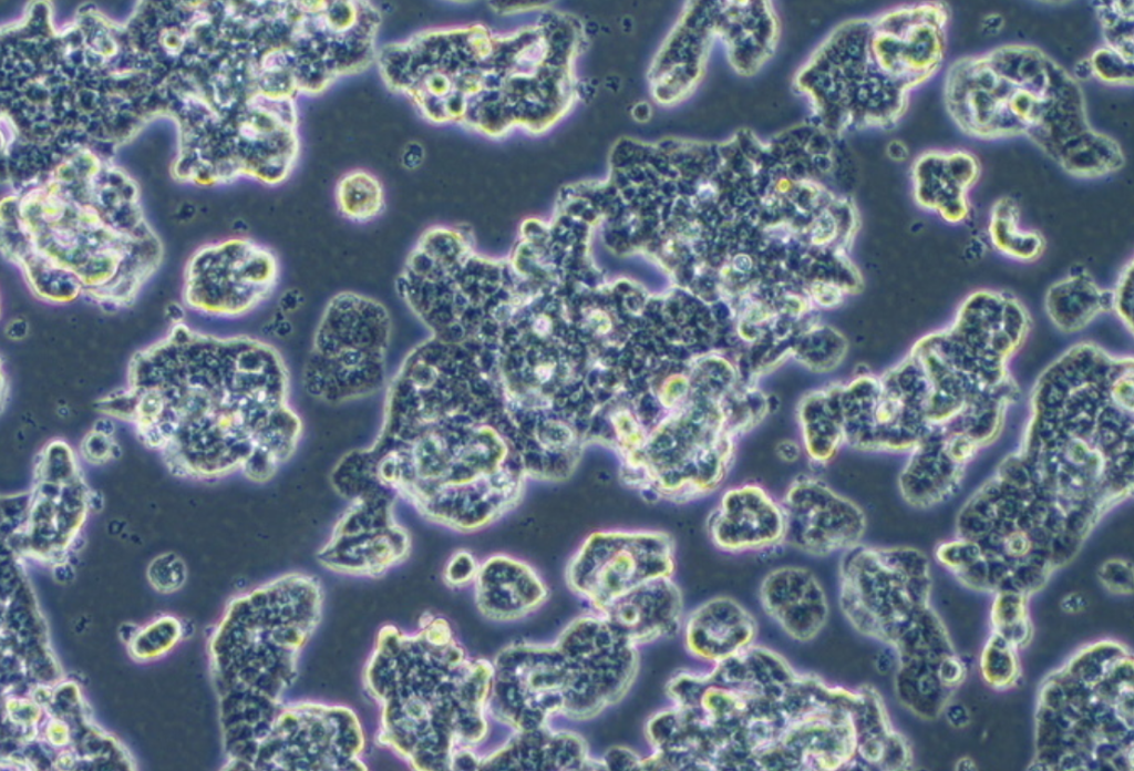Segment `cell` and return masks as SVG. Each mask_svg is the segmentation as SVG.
Listing matches in <instances>:
<instances>
[{"label":"cell","instance_id":"obj_29","mask_svg":"<svg viewBox=\"0 0 1134 771\" xmlns=\"http://www.w3.org/2000/svg\"><path fill=\"white\" fill-rule=\"evenodd\" d=\"M890 377H891V379H893V381H894V383H895V386H896V388H897V384H896V382H895V380H894V378H893V376H891V374H890ZM897 390H898V388H897ZM898 392H899V390H898ZM899 394H900V392H899ZM900 397H901V394H900ZM901 400H903V398H901ZM903 402H904V401H903ZM904 405H905V404H904ZM905 409H906V407H905ZM906 413H907V410H906ZM907 417H908V413H907ZM908 420H909V417H908ZM909 423L911 424L910 420H909ZM910 426H911V429H913V431H914V433H915V436H917V438H918V435H917V433H916V431H915V429H914L913 424H911Z\"/></svg>","mask_w":1134,"mask_h":771},{"label":"cell","instance_id":"obj_4","mask_svg":"<svg viewBox=\"0 0 1134 771\" xmlns=\"http://www.w3.org/2000/svg\"><path fill=\"white\" fill-rule=\"evenodd\" d=\"M944 97L965 134L1027 137L1072 176L1097 178L1125 163L1116 140L1091 126L1078 79L1034 45L1004 44L956 60Z\"/></svg>","mask_w":1134,"mask_h":771},{"label":"cell","instance_id":"obj_6","mask_svg":"<svg viewBox=\"0 0 1134 771\" xmlns=\"http://www.w3.org/2000/svg\"><path fill=\"white\" fill-rule=\"evenodd\" d=\"M392 318L378 299L353 290L333 295L315 328L303 387L316 399L342 403L378 392L385 381Z\"/></svg>","mask_w":1134,"mask_h":771},{"label":"cell","instance_id":"obj_7","mask_svg":"<svg viewBox=\"0 0 1134 771\" xmlns=\"http://www.w3.org/2000/svg\"><path fill=\"white\" fill-rule=\"evenodd\" d=\"M922 597V562L915 552L858 544L843 553L838 602L844 617L899 656L915 645Z\"/></svg>","mask_w":1134,"mask_h":771},{"label":"cell","instance_id":"obj_25","mask_svg":"<svg viewBox=\"0 0 1134 771\" xmlns=\"http://www.w3.org/2000/svg\"><path fill=\"white\" fill-rule=\"evenodd\" d=\"M1133 263L1130 261L1122 270L1115 287L1111 291V310L1117 318L1132 330V304H1133Z\"/></svg>","mask_w":1134,"mask_h":771},{"label":"cell","instance_id":"obj_23","mask_svg":"<svg viewBox=\"0 0 1134 771\" xmlns=\"http://www.w3.org/2000/svg\"><path fill=\"white\" fill-rule=\"evenodd\" d=\"M1105 47L1133 59V2L1104 1L1096 6Z\"/></svg>","mask_w":1134,"mask_h":771},{"label":"cell","instance_id":"obj_27","mask_svg":"<svg viewBox=\"0 0 1134 771\" xmlns=\"http://www.w3.org/2000/svg\"><path fill=\"white\" fill-rule=\"evenodd\" d=\"M605 770H640L641 757L625 747H612L601 757Z\"/></svg>","mask_w":1134,"mask_h":771},{"label":"cell","instance_id":"obj_17","mask_svg":"<svg viewBox=\"0 0 1134 771\" xmlns=\"http://www.w3.org/2000/svg\"><path fill=\"white\" fill-rule=\"evenodd\" d=\"M753 615L735 599L712 597L688 616L683 625L687 651L695 659L715 665L744 651L757 636Z\"/></svg>","mask_w":1134,"mask_h":771},{"label":"cell","instance_id":"obj_26","mask_svg":"<svg viewBox=\"0 0 1134 771\" xmlns=\"http://www.w3.org/2000/svg\"><path fill=\"white\" fill-rule=\"evenodd\" d=\"M480 564L474 556L466 552L455 553L449 561L445 568V579L451 586L461 587L474 583Z\"/></svg>","mask_w":1134,"mask_h":771},{"label":"cell","instance_id":"obj_2","mask_svg":"<svg viewBox=\"0 0 1134 771\" xmlns=\"http://www.w3.org/2000/svg\"><path fill=\"white\" fill-rule=\"evenodd\" d=\"M102 409L136 424L177 470L269 480L295 452L302 424L279 351L259 338L175 322L131 360L127 388Z\"/></svg>","mask_w":1134,"mask_h":771},{"label":"cell","instance_id":"obj_10","mask_svg":"<svg viewBox=\"0 0 1134 771\" xmlns=\"http://www.w3.org/2000/svg\"><path fill=\"white\" fill-rule=\"evenodd\" d=\"M781 504L785 518L784 543L812 556H827L860 544L866 531L863 508L822 479L797 475Z\"/></svg>","mask_w":1134,"mask_h":771},{"label":"cell","instance_id":"obj_3","mask_svg":"<svg viewBox=\"0 0 1134 771\" xmlns=\"http://www.w3.org/2000/svg\"><path fill=\"white\" fill-rule=\"evenodd\" d=\"M2 250L34 297L130 306L157 271L162 246L142 217L134 186L55 179L3 202Z\"/></svg>","mask_w":1134,"mask_h":771},{"label":"cell","instance_id":"obj_12","mask_svg":"<svg viewBox=\"0 0 1134 771\" xmlns=\"http://www.w3.org/2000/svg\"><path fill=\"white\" fill-rule=\"evenodd\" d=\"M708 536L718 549L741 554L784 543L785 518L781 501L757 483L725 490L707 518Z\"/></svg>","mask_w":1134,"mask_h":771},{"label":"cell","instance_id":"obj_15","mask_svg":"<svg viewBox=\"0 0 1134 771\" xmlns=\"http://www.w3.org/2000/svg\"><path fill=\"white\" fill-rule=\"evenodd\" d=\"M597 614L639 647L670 638L681 629L682 593L672 577L657 578L621 595Z\"/></svg>","mask_w":1134,"mask_h":771},{"label":"cell","instance_id":"obj_21","mask_svg":"<svg viewBox=\"0 0 1134 771\" xmlns=\"http://www.w3.org/2000/svg\"><path fill=\"white\" fill-rule=\"evenodd\" d=\"M334 202L342 217L355 223L377 218L385 207V191L373 173L357 168L343 174L334 187Z\"/></svg>","mask_w":1134,"mask_h":771},{"label":"cell","instance_id":"obj_1","mask_svg":"<svg viewBox=\"0 0 1134 771\" xmlns=\"http://www.w3.org/2000/svg\"><path fill=\"white\" fill-rule=\"evenodd\" d=\"M666 695L672 706L645 726V770H873L888 737L874 687L800 672L764 646L705 672H678Z\"/></svg>","mask_w":1134,"mask_h":771},{"label":"cell","instance_id":"obj_28","mask_svg":"<svg viewBox=\"0 0 1134 771\" xmlns=\"http://www.w3.org/2000/svg\"><path fill=\"white\" fill-rule=\"evenodd\" d=\"M802 451V445L792 440L780 441L775 448L776 455L784 462H795Z\"/></svg>","mask_w":1134,"mask_h":771},{"label":"cell","instance_id":"obj_8","mask_svg":"<svg viewBox=\"0 0 1134 771\" xmlns=\"http://www.w3.org/2000/svg\"><path fill=\"white\" fill-rule=\"evenodd\" d=\"M674 542L662 531H598L587 536L566 568V584L596 613L657 578L672 577Z\"/></svg>","mask_w":1134,"mask_h":771},{"label":"cell","instance_id":"obj_24","mask_svg":"<svg viewBox=\"0 0 1134 771\" xmlns=\"http://www.w3.org/2000/svg\"><path fill=\"white\" fill-rule=\"evenodd\" d=\"M1087 63L1092 76L1103 83L1128 86L1133 84V59H1128L1105 45L1097 48L1087 58Z\"/></svg>","mask_w":1134,"mask_h":771},{"label":"cell","instance_id":"obj_13","mask_svg":"<svg viewBox=\"0 0 1134 771\" xmlns=\"http://www.w3.org/2000/svg\"><path fill=\"white\" fill-rule=\"evenodd\" d=\"M477 770L578 771L605 770L592 758L583 736L549 724L514 731L497 749L480 757Z\"/></svg>","mask_w":1134,"mask_h":771},{"label":"cell","instance_id":"obj_19","mask_svg":"<svg viewBox=\"0 0 1134 771\" xmlns=\"http://www.w3.org/2000/svg\"><path fill=\"white\" fill-rule=\"evenodd\" d=\"M1044 307L1055 328L1075 332L1111 310V291L1101 288L1087 273L1075 271L1050 286Z\"/></svg>","mask_w":1134,"mask_h":771},{"label":"cell","instance_id":"obj_18","mask_svg":"<svg viewBox=\"0 0 1134 771\" xmlns=\"http://www.w3.org/2000/svg\"><path fill=\"white\" fill-rule=\"evenodd\" d=\"M979 175L980 163L969 152H926L914 165L915 198L946 222L960 223L969 214L968 192Z\"/></svg>","mask_w":1134,"mask_h":771},{"label":"cell","instance_id":"obj_11","mask_svg":"<svg viewBox=\"0 0 1134 771\" xmlns=\"http://www.w3.org/2000/svg\"><path fill=\"white\" fill-rule=\"evenodd\" d=\"M392 492L380 486L354 498L321 554L333 569L378 574L401 561L409 542L392 515Z\"/></svg>","mask_w":1134,"mask_h":771},{"label":"cell","instance_id":"obj_20","mask_svg":"<svg viewBox=\"0 0 1134 771\" xmlns=\"http://www.w3.org/2000/svg\"><path fill=\"white\" fill-rule=\"evenodd\" d=\"M835 400L817 397L801 411V445L816 464L832 461L844 445L841 412Z\"/></svg>","mask_w":1134,"mask_h":771},{"label":"cell","instance_id":"obj_9","mask_svg":"<svg viewBox=\"0 0 1134 771\" xmlns=\"http://www.w3.org/2000/svg\"><path fill=\"white\" fill-rule=\"evenodd\" d=\"M279 260L268 247L231 238L197 250L187 261L183 300L203 315L237 318L260 307L274 294Z\"/></svg>","mask_w":1134,"mask_h":771},{"label":"cell","instance_id":"obj_16","mask_svg":"<svg viewBox=\"0 0 1134 771\" xmlns=\"http://www.w3.org/2000/svg\"><path fill=\"white\" fill-rule=\"evenodd\" d=\"M474 589L480 614L494 623L524 619L549 597V589L537 570L506 554L492 555L480 564Z\"/></svg>","mask_w":1134,"mask_h":771},{"label":"cell","instance_id":"obj_5","mask_svg":"<svg viewBox=\"0 0 1134 771\" xmlns=\"http://www.w3.org/2000/svg\"><path fill=\"white\" fill-rule=\"evenodd\" d=\"M492 662L488 713L520 731L555 717L589 721L617 705L636 681L639 652L596 614L573 619L553 642L508 644Z\"/></svg>","mask_w":1134,"mask_h":771},{"label":"cell","instance_id":"obj_22","mask_svg":"<svg viewBox=\"0 0 1134 771\" xmlns=\"http://www.w3.org/2000/svg\"><path fill=\"white\" fill-rule=\"evenodd\" d=\"M989 236L1000 253L1022 261L1040 257L1045 245L1038 232L1019 226L1017 206L1008 197L997 201L991 209Z\"/></svg>","mask_w":1134,"mask_h":771},{"label":"cell","instance_id":"obj_14","mask_svg":"<svg viewBox=\"0 0 1134 771\" xmlns=\"http://www.w3.org/2000/svg\"><path fill=\"white\" fill-rule=\"evenodd\" d=\"M759 598L764 613L793 640L816 638L828 619V602L817 577L801 566H781L761 582Z\"/></svg>","mask_w":1134,"mask_h":771}]
</instances>
